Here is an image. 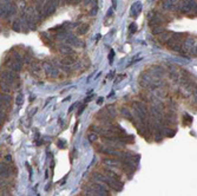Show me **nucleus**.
<instances>
[{
	"label": "nucleus",
	"instance_id": "obj_1",
	"mask_svg": "<svg viewBox=\"0 0 197 196\" xmlns=\"http://www.w3.org/2000/svg\"><path fill=\"white\" fill-rule=\"evenodd\" d=\"M92 177L93 180L98 181V182H102V183H104L105 186H109L110 188H112L113 190H122L123 189V183L120 181L109 176L106 174H101V173H93L92 174Z\"/></svg>",
	"mask_w": 197,
	"mask_h": 196
},
{
	"label": "nucleus",
	"instance_id": "obj_2",
	"mask_svg": "<svg viewBox=\"0 0 197 196\" xmlns=\"http://www.w3.org/2000/svg\"><path fill=\"white\" fill-rule=\"evenodd\" d=\"M1 79L8 84H13L18 79V74L14 73V71H4L1 73Z\"/></svg>",
	"mask_w": 197,
	"mask_h": 196
},
{
	"label": "nucleus",
	"instance_id": "obj_3",
	"mask_svg": "<svg viewBox=\"0 0 197 196\" xmlns=\"http://www.w3.org/2000/svg\"><path fill=\"white\" fill-rule=\"evenodd\" d=\"M56 10H57V6H56L53 3H51V1H46V3H45V6H44V11H43V17L46 18V17H48V16L53 14V13L56 12Z\"/></svg>",
	"mask_w": 197,
	"mask_h": 196
},
{
	"label": "nucleus",
	"instance_id": "obj_4",
	"mask_svg": "<svg viewBox=\"0 0 197 196\" xmlns=\"http://www.w3.org/2000/svg\"><path fill=\"white\" fill-rule=\"evenodd\" d=\"M196 6L195 0H183L181 3V11L183 12H190Z\"/></svg>",
	"mask_w": 197,
	"mask_h": 196
},
{
	"label": "nucleus",
	"instance_id": "obj_5",
	"mask_svg": "<svg viewBox=\"0 0 197 196\" xmlns=\"http://www.w3.org/2000/svg\"><path fill=\"white\" fill-rule=\"evenodd\" d=\"M0 173H1V178H7L8 176H11L12 174V169L11 167L6 163V162H3L1 165H0Z\"/></svg>",
	"mask_w": 197,
	"mask_h": 196
},
{
	"label": "nucleus",
	"instance_id": "obj_6",
	"mask_svg": "<svg viewBox=\"0 0 197 196\" xmlns=\"http://www.w3.org/2000/svg\"><path fill=\"white\" fill-rule=\"evenodd\" d=\"M60 63H61V65H65V66H71V65L77 63V58L73 55L72 56H64L63 59L60 60Z\"/></svg>",
	"mask_w": 197,
	"mask_h": 196
},
{
	"label": "nucleus",
	"instance_id": "obj_7",
	"mask_svg": "<svg viewBox=\"0 0 197 196\" xmlns=\"http://www.w3.org/2000/svg\"><path fill=\"white\" fill-rule=\"evenodd\" d=\"M59 50H60V52L63 55H65V56H72V55H75V51L72 50V47L71 46H69V44H61L60 46H59Z\"/></svg>",
	"mask_w": 197,
	"mask_h": 196
},
{
	"label": "nucleus",
	"instance_id": "obj_8",
	"mask_svg": "<svg viewBox=\"0 0 197 196\" xmlns=\"http://www.w3.org/2000/svg\"><path fill=\"white\" fill-rule=\"evenodd\" d=\"M41 71V68H40V64L37 63V61H33L31 65H30V72L33 74V76H38V73H40Z\"/></svg>",
	"mask_w": 197,
	"mask_h": 196
},
{
	"label": "nucleus",
	"instance_id": "obj_9",
	"mask_svg": "<svg viewBox=\"0 0 197 196\" xmlns=\"http://www.w3.org/2000/svg\"><path fill=\"white\" fill-rule=\"evenodd\" d=\"M103 163L105 165L112 167V168H119V167H122L120 165V161H117V160H113V158H104L103 160Z\"/></svg>",
	"mask_w": 197,
	"mask_h": 196
},
{
	"label": "nucleus",
	"instance_id": "obj_10",
	"mask_svg": "<svg viewBox=\"0 0 197 196\" xmlns=\"http://www.w3.org/2000/svg\"><path fill=\"white\" fill-rule=\"evenodd\" d=\"M0 98H1V107H4V108H7L12 100V97L8 94H1Z\"/></svg>",
	"mask_w": 197,
	"mask_h": 196
},
{
	"label": "nucleus",
	"instance_id": "obj_11",
	"mask_svg": "<svg viewBox=\"0 0 197 196\" xmlns=\"http://www.w3.org/2000/svg\"><path fill=\"white\" fill-rule=\"evenodd\" d=\"M141 11H142V4L141 3H136V4H135L131 7V16L136 18L139 14V13H141Z\"/></svg>",
	"mask_w": 197,
	"mask_h": 196
},
{
	"label": "nucleus",
	"instance_id": "obj_12",
	"mask_svg": "<svg viewBox=\"0 0 197 196\" xmlns=\"http://www.w3.org/2000/svg\"><path fill=\"white\" fill-rule=\"evenodd\" d=\"M178 0H164L162 3V6L165 8V10H172L174 6L177 4Z\"/></svg>",
	"mask_w": 197,
	"mask_h": 196
},
{
	"label": "nucleus",
	"instance_id": "obj_13",
	"mask_svg": "<svg viewBox=\"0 0 197 196\" xmlns=\"http://www.w3.org/2000/svg\"><path fill=\"white\" fill-rule=\"evenodd\" d=\"M40 37L43 38V40L45 42V44H46V45H48V46H53V42H52V39H51V37L48 36L47 33H45V32H40Z\"/></svg>",
	"mask_w": 197,
	"mask_h": 196
},
{
	"label": "nucleus",
	"instance_id": "obj_14",
	"mask_svg": "<svg viewBox=\"0 0 197 196\" xmlns=\"http://www.w3.org/2000/svg\"><path fill=\"white\" fill-rule=\"evenodd\" d=\"M88 31H89V26H88V24H80V25H78V27H77L78 34L83 36V34H85Z\"/></svg>",
	"mask_w": 197,
	"mask_h": 196
},
{
	"label": "nucleus",
	"instance_id": "obj_15",
	"mask_svg": "<svg viewBox=\"0 0 197 196\" xmlns=\"http://www.w3.org/2000/svg\"><path fill=\"white\" fill-rule=\"evenodd\" d=\"M171 37H172V33L169 32V31H166V32H163V33L161 34V37H159V40H161L162 43H163V42H164V43H168L170 39H171Z\"/></svg>",
	"mask_w": 197,
	"mask_h": 196
},
{
	"label": "nucleus",
	"instance_id": "obj_16",
	"mask_svg": "<svg viewBox=\"0 0 197 196\" xmlns=\"http://www.w3.org/2000/svg\"><path fill=\"white\" fill-rule=\"evenodd\" d=\"M105 174L109 175V176H111V177H113V178H116V180H118V181H120V175L118 173H116L115 170H112V169L106 168L105 169Z\"/></svg>",
	"mask_w": 197,
	"mask_h": 196
},
{
	"label": "nucleus",
	"instance_id": "obj_17",
	"mask_svg": "<svg viewBox=\"0 0 197 196\" xmlns=\"http://www.w3.org/2000/svg\"><path fill=\"white\" fill-rule=\"evenodd\" d=\"M151 32L152 34H161L164 32V27L163 25H156V26H151Z\"/></svg>",
	"mask_w": 197,
	"mask_h": 196
},
{
	"label": "nucleus",
	"instance_id": "obj_18",
	"mask_svg": "<svg viewBox=\"0 0 197 196\" xmlns=\"http://www.w3.org/2000/svg\"><path fill=\"white\" fill-rule=\"evenodd\" d=\"M105 110H106V112L109 113V116L111 117V118H116L117 117V111H116V108L113 105H109Z\"/></svg>",
	"mask_w": 197,
	"mask_h": 196
},
{
	"label": "nucleus",
	"instance_id": "obj_19",
	"mask_svg": "<svg viewBox=\"0 0 197 196\" xmlns=\"http://www.w3.org/2000/svg\"><path fill=\"white\" fill-rule=\"evenodd\" d=\"M183 46H184V48H185V50H188V51H190L194 46H195V40H194V39L191 38H189L188 39V40H185V42H184V44H183Z\"/></svg>",
	"mask_w": 197,
	"mask_h": 196
},
{
	"label": "nucleus",
	"instance_id": "obj_20",
	"mask_svg": "<svg viewBox=\"0 0 197 196\" xmlns=\"http://www.w3.org/2000/svg\"><path fill=\"white\" fill-rule=\"evenodd\" d=\"M1 91H3V94H8V92H11V91H12V85L3 81V82H1Z\"/></svg>",
	"mask_w": 197,
	"mask_h": 196
},
{
	"label": "nucleus",
	"instance_id": "obj_21",
	"mask_svg": "<svg viewBox=\"0 0 197 196\" xmlns=\"http://www.w3.org/2000/svg\"><path fill=\"white\" fill-rule=\"evenodd\" d=\"M12 30L14 32H20L21 31V23L20 20H16L13 24H12Z\"/></svg>",
	"mask_w": 197,
	"mask_h": 196
},
{
	"label": "nucleus",
	"instance_id": "obj_22",
	"mask_svg": "<svg viewBox=\"0 0 197 196\" xmlns=\"http://www.w3.org/2000/svg\"><path fill=\"white\" fill-rule=\"evenodd\" d=\"M16 12H17V6H16V4L12 3L11 6H10V10H8L7 16H13V14H16Z\"/></svg>",
	"mask_w": 197,
	"mask_h": 196
},
{
	"label": "nucleus",
	"instance_id": "obj_23",
	"mask_svg": "<svg viewBox=\"0 0 197 196\" xmlns=\"http://www.w3.org/2000/svg\"><path fill=\"white\" fill-rule=\"evenodd\" d=\"M122 113L124 115V117H125L126 120H131L132 116H131V113H130V111H129L128 108H123V109H122Z\"/></svg>",
	"mask_w": 197,
	"mask_h": 196
},
{
	"label": "nucleus",
	"instance_id": "obj_24",
	"mask_svg": "<svg viewBox=\"0 0 197 196\" xmlns=\"http://www.w3.org/2000/svg\"><path fill=\"white\" fill-rule=\"evenodd\" d=\"M88 139L92 143V142H94V141L98 139V136H97V134H90V135H88Z\"/></svg>",
	"mask_w": 197,
	"mask_h": 196
},
{
	"label": "nucleus",
	"instance_id": "obj_25",
	"mask_svg": "<svg viewBox=\"0 0 197 196\" xmlns=\"http://www.w3.org/2000/svg\"><path fill=\"white\" fill-rule=\"evenodd\" d=\"M129 31H130L131 33H135V32L137 31V25L135 24V23H132V24L129 26Z\"/></svg>",
	"mask_w": 197,
	"mask_h": 196
},
{
	"label": "nucleus",
	"instance_id": "obj_26",
	"mask_svg": "<svg viewBox=\"0 0 197 196\" xmlns=\"http://www.w3.org/2000/svg\"><path fill=\"white\" fill-rule=\"evenodd\" d=\"M97 12H98V8H97V6L94 5V6L91 8V11H90V16H96Z\"/></svg>",
	"mask_w": 197,
	"mask_h": 196
},
{
	"label": "nucleus",
	"instance_id": "obj_27",
	"mask_svg": "<svg viewBox=\"0 0 197 196\" xmlns=\"http://www.w3.org/2000/svg\"><path fill=\"white\" fill-rule=\"evenodd\" d=\"M16 103H17V105H21V104H22V95H19V96L17 97Z\"/></svg>",
	"mask_w": 197,
	"mask_h": 196
},
{
	"label": "nucleus",
	"instance_id": "obj_28",
	"mask_svg": "<svg viewBox=\"0 0 197 196\" xmlns=\"http://www.w3.org/2000/svg\"><path fill=\"white\" fill-rule=\"evenodd\" d=\"M83 3H84V5H85V6H88V5H90L91 3H93V4H94V3H96V0H83Z\"/></svg>",
	"mask_w": 197,
	"mask_h": 196
},
{
	"label": "nucleus",
	"instance_id": "obj_29",
	"mask_svg": "<svg viewBox=\"0 0 197 196\" xmlns=\"http://www.w3.org/2000/svg\"><path fill=\"white\" fill-rule=\"evenodd\" d=\"M113 56H115V52H113V51H111V52H110V55H109V59H110V61H112Z\"/></svg>",
	"mask_w": 197,
	"mask_h": 196
},
{
	"label": "nucleus",
	"instance_id": "obj_30",
	"mask_svg": "<svg viewBox=\"0 0 197 196\" xmlns=\"http://www.w3.org/2000/svg\"><path fill=\"white\" fill-rule=\"evenodd\" d=\"M5 161H6V162H10V161H12V157H11V156H10V155L5 156Z\"/></svg>",
	"mask_w": 197,
	"mask_h": 196
},
{
	"label": "nucleus",
	"instance_id": "obj_31",
	"mask_svg": "<svg viewBox=\"0 0 197 196\" xmlns=\"http://www.w3.org/2000/svg\"><path fill=\"white\" fill-rule=\"evenodd\" d=\"M82 1V0H72V4L73 5H77V4H79Z\"/></svg>",
	"mask_w": 197,
	"mask_h": 196
},
{
	"label": "nucleus",
	"instance_id": "obj_32",
	"mask_svg": "<svg viewBox=\"0 0 197 196\" xmlns=\"http://www.w3.org/2000/svg\"><path fill=\"white\" fill-rule=\"evenodd\" d=\"M1 1H3L4 4H5V3H7V0H1Z\"/></svg>",
	"mask_w": 197,
	"mask_h": 196
},
{
	"label": "nucleus",
	"instance_id": "obj_33",
	"mask_svg": "<svg viewBox=\"0 0 197 196\" xmlns=\"http://www.w3.org/2000/svg\"><path fill=\"white\" fill-rule=\"evenodd\" d=\"M77 196H86V195H84V194H80V195H77Z\"/></svg>",
	"mask_w": 197,
	"mask_h": 196
}]
</instances>
